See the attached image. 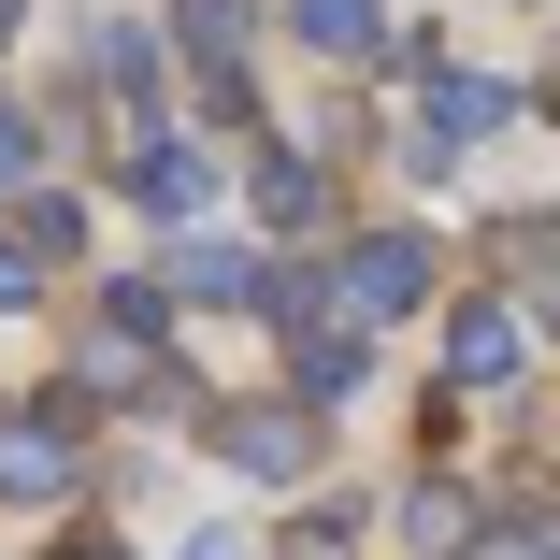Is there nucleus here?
Listing matches in <instances>:
<instances>
[{
    "label": "nucleus",
    "instance_id": "obj_1",
    "mask_svg": "<svg viewBox=\"0 0 560 560\" xmlns=\"http://www.w3.org/2000/svg\"><path fill=\"white\" fill-rule=\"evenodd\" d=\"M330 302L346 316H417L431 302V231H360L346 259H330Z\"/></svg>",
    "mask_w": 560,
    "mask_h": 560
},
{
    "label": "nucleus",
    "instance_id": "obj_2",
    "mask_svg": "<svg viewBox=\"0 0 560 560\" xmlns=\"http://www.w3.org/2000/svg\"><path fill=\"white\" fill-rule=\"evenodd\" d=\"M288 388H302V402H346V388H360V316H346V302H302V316H288Z\"/></svg>",
    "mask_w": 560,
    "mask_h": 560
},
{
    "label": "nucleus",
    "instance_id": "obj_3",
    "mask_svg": "<svg viewBox=\"0 0 560 560\" xmlns=\"http://www.w3.org/2000/svg\"><path fill=\"white\" fill-rule=\"evenodd\" d=\"M72 489V417H0V503H58Z\"/></svg>",
    "mask_w": 560,
    "mask_h": 560
},
{
    "label": "nucleus",
    "instance_id": "obj_4",
    "mask_svg": "<svg viewBox=\"0 0 560 560\" xmlns=\"http://www.w3.org/2000/svg\"><path fill=\"white\" fill-rule=\"evenodd\" d=\"M215 445H231L245 475H273V489H288V475L316 460V417H302V402H245V417H215Z\"/></svg>",
    "mask_w": 560,
    "mask_h": 560
},
{
    "label": "nucleus",
    "instance_id": "obj_5",
    "mask_svg": "<svg viewBox=\"0 0 560 560\" xmlns=\"http://www.w3.org/2000/svg\"><path fill=\"white\" fill-rule=\"evenodd\" d=\"M445 360H460L475 388H503V374L532 360V330H517V302H460V330H445Z\"/></svg>",
    "mask_w": 560,
    "mask_h": 560
},
{
    "label": "nucleus",
    "instance_id": "obj_6",
    "mask_svg": "<svg viewBox=\"0 0 560 560\" xmlns=\"http://www.w3.org/2000/svg\"><path fill=\"white\" fill-rule=\"evenodd\" d=\"M130 187H144V215H173V231H187V215L215 201V159H201V144H144Z\"/></svg>",
    "mask_w": 560,
    "mask_h": 560
},
{
    "label": "nucleus",
    "instance_id": "obj_7",
    "mask_svg": "<svg viewBox=\"0 0 560 560\" xmlns=\"http://www.w3.org/2000/svg\"><path fill=\"white\" fill-rule=\"evenodd\" d=\"M259 215H273V231H316V215H330V187H316V159H302V144H273V159H259Z\"/></svg>",
    "mask_w": 560,
    "mask_h": 560
},
{
    "label": "nucleus",
    "instance_id": "obj_8",
    "mask_svg": "<svg viewBox=\"0 0 560 560\" xmlns=\"http://www.w3.org/2000/svg\"><path fill=\"white\" fill-rule=\"evenodd\" d=\"M431 130H445V144L503 130V86H489V72H431Z\"/></svg>",
    "mask_w": 560,
    "mask_h": 560
},
{
    "label": "nucleus",
    "instance_id": "obj_9",
    "mask_svg": "<svg viewBox=\"0 0 560 560\" xmlns=\"http://www.w3.org/2000/svg\"><path fill=\"white\" fill-rule=\"evenodd\" d=\"M173 30H187L201 72H245V0H173Z\"/></svg>",
    "mask_w": 560,
    "mask_h": 560
},
{
    "label": "nucleus",
    "instance_id": "obj_10",
    "mask_svg": "<svg viewBox=\"0 0 560 560\" xmlns=\"http://www.w3.org/2000/svg\"><path fill=\"white\" fill-rule=\"evenodd\" d=\"M173 288H201V302H259V259H245V245H187Z\"/></svg>",
    "mask_w": 560,
    "mask_h": 560
},
{
    "label": "nucleus",
    "instance_id": "obj_11",
    "mask_svg": "<svg viewBox=\"0 0 560 560\" xmlns=\"http://www.w3.org/2000/svg\"><path fill=\"white\" fill-rule=\"evenodd\" d=\"M288 15H302V44H330V58H360L388 15H374V0H288Z\"/></svg>",
    "mask_w": 560,
    "mask_h": 560
},
{
    "label": "nucleus",
    "instance_id": "obj_12",
    "mask_svg": "<svg viewBox=\"0 0 560 560\" xmlns=\"http://www.w3.org/2000/svg\"><path fill=\"white\" fill-rule=\"evenodd\" d=\"M30 302H44V259H30L15 231H0V316H30Z\"/></svg>",
    "mask_w": 560,
    "mask_h": 560
},
{
    "label": "nucleus",
    "instance_id": "obj_13",
    "mask_svg": "<svg viewBox=\"0 0 560 560\" xmlns=\"http://www.w3.org/2000/svg\"><path fill=\"white\" fill-rule=\"evenodd\" d=\"M460 560H560L546 532H460Z\"/></svg>",
    "mask_w": 560,
    "mask_h": 560
},
{
    "label": "nucleus",
    "instance_id": "obj_14",
    "mask_svg": "<svg viewBox=\"0 0 560 560\" xmlns=\"http://www.w3.org/2000/svg\"><path fill=\"white\" fill-rule=\"evenodd\" d=\"M0 187H30V116H0Z\"/></svg>",
    "mask_w": 560,
    "mask_h": 560
},
{
    "label": "nucleus",
    "instance_id": "obj_15",
    "mask_svg": "<svg viewBox=\"0 0 560 560\" xmlns=\"http://www.w3.org/2000/svg\"><path fill=\"white\" fill-rule=\"evenodd\" d=\"M15 15H30V0H0V44H15Z\"/></svg>",
    "mask_w": 560,
    "mask_h": 560
},
{
    "label": "nucleus",
    "instance_id": "obj_16",
    "mask_svg": "<svg viewBox=\"0 0 560 560\" xmlns=\"http://www.w3.org/2000/svg\"><path fill=\"white\" fill-rule=\"evenodd\" d=\"M302 560H330V546H302Z\"/></svg>",
    "mask_w": 560,
    "mask_h": 560
}]
</instances>
